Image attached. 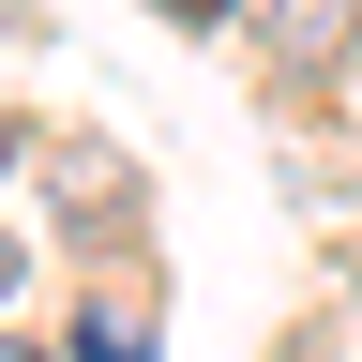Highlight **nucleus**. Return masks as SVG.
Returning a JSON list of instances; mask_svg holds the SVG:
<instances>
[{"label": "nucleus", "mask_w": 362, "mask_h": 362, "mask_svg": "<svg viewBox=\"0 0 362 362\" xmlns=\"http://www.w3.org/2000/svg\"><path fill=\"white\" fill-rule=\"evenodd\" d=\"M90 362H151V347H136V317H106V332H90Z\"/></svg>", "instance_id": "nucleus-1"}, {"label": "nucleus", "mask_w": 362, "mask_h": 362, "mask_svg": "<svg viewBox=\"0 0 362 362\" xmlns=\"http://www.w3.org/2000/svg\"><path fill=\"white\" fill-rule=\"evenodd\" d=\"M16 151H30V121H16V106H0V166H16Z\"/></svg>", "instance_id": "nucleus-2"}, {"label": "nucleus", "mask_w": 362, "mask_h": 362, "mask_svg": "<svg viewBox=\"0 0 362 362\" xmlns=\"http://www.w3.org/2000/svg\"><path fill=\"white\" fill-rule=\"evenodd\" d=\"M166 16H226V0H166Z\"/></svg>", "instance_id": "nucleus-3"}, {"label": "nucleus", "mask_w": 362, "mask_h": 362, "mask_svg": "<svg viewBox=\"0 0 362 362\" xmlns=\"http://www.w3.org/2000/svg\"><path fill=\"white\" fill-rule=\"evenodd\" d=\"M0 302H16V242H0Z\"/></svg>", "instance_id": "nucleus-4"}, {"label": "nucleus", "mask_w": 362, "mask_h": 362, "mask_svg": "<svg viewBox=\"0 0 362 362\" xmlns=\"http://www.w3.org/2000/svg\"><path fill=\"white\" fill-rule=\"evenodd\" d=\"M0 362H45V347H0Z\"/></svg>", "instance_id": "nucleus-5"}]
</instances>
